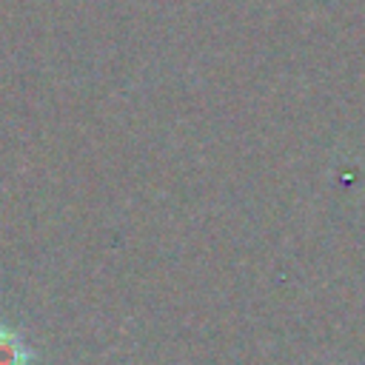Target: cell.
<instances>
[{"mask_svg": "<svg viewBox=\"0 0 365 365\" xmlns=\"http://www.w3.org/2000/svg\"><path fill=\"white\" fill-rule=\"evenodd\" d=\"M0 365H29V348L9 328H0Z\"/></svg>", "mask_w": 365, "mask_h": 365, "instance_id": "cell-1", "label": "cell"}]
</instances>
